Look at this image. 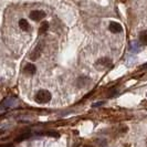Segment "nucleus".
I'll list each match as a JSON object with an SVG mask.
<instances>
[{"instance_id": "obj_1", "label": "nucleus", "mask_w": 147, "mask_h": 147, "mask_svg": "<svg viewBox=\"0 0 147 147\" xmlns=\"http://www.w3.org/2000/svg\"><path fill=\"white\" fill-rule=\"evenodd\" d=\"M51 98H52L51 93H50L48 90H40V91H38L36 96H34L36 102L39 104L49 103V102L51 101Z\"/></svg>"}, {"instance_id": "obj_2", "label": "nucleus", "mask_w": 147, "mask_h": 147, "mask_svg": "<svg viewBox=\"0 0 147 147\" xmlns=\"http://www.w3.org/2000/svg\"><path fill=\"white\" fill-rule=\"evenodd\" d=\"M18 103H19V101H18V98H16V97H12V96L6 97V98L1 102V105H0V112H1V113H5V111L6 110L16 107V106L18 105Z\"/></svg>"}, {"instance_id": "obj_3", "label": "nucleus", "mask_w": 147, "mask_h": 147, "mask_svg": "<svg viewBox=\"0 0 147 147\" xmlns=\"http://www.w3.org/2000/svg\"><path fill=\"white\" fill-rule=\"evenodd\" d=\"M42 51H43V42H39V43L36 45V48L32 50V52L30 53V55H29L30 60H31V61H36V60H38L40 57H41Z\"/></svg>"}, {"instance_id": "obj_4", "label": "nucleus", "mask_w": 147, "mask_h": 147, "mask_svg": "<svg viewBox=\"0 0 147 147\" xmlns=\"http://www.w3.org/2000/svg\"><path fill=\"white\" fill-rule=\"evenodd\" d=\"M110 66H112V61L109 58H101L95 62V67L98 70H102V71Z\"/></svg>"}, {"instance_id": "obj_5", "label": "nucleus", "mask_w": 147, "mask_h": 147, "mask_svg": "<svg viewBox=\"0 0 147 147\" xmlns=\"http://www.w3.org/2000/svg\"><path fill=\"white\" fill-rule=\"evenodd\" d=\"M30 19L33 20V21H41L45 17V12L42 11V10H33L30 12Z\"/></svg>"}, {"instance_id": "obj_6", "label": "nucleus", "mask_w": 147, "mask_h": 147, "mask_svg": "<svg viewBox=\"0 0 147 147\" xmlns=\"http://www.w3.org/2000/svg\"><path fill=\"white\" fill-rule=\"evenodd\" d=\"M109 30H110L112 33H119L123 31V27L121 26V23L115 21H112L109 26Z\"/></svg>"}, {"instance_id": "obj_7", "label": "nucleus", "mask_w": 147, "mask_h": 147, "mask_svg": "<svg viewBox=\"0 0 147 147\" xmlns=\"http://www.w3.org/2000/svg\"><path fill=\"white\" fill-rule=\"evenodd\" d=\"M23 72L28 75H34L37 72V66L32 63H27L26 65L23 66Z\"/></svg>"}, {"instance_id": "obj_8", "label": "nucleus", "mask_w": 147, "mask_h": 147, "mask_svg": "<svg viewBox=\"0 0 147 147\" xmlns=\"http://www.w3.org/2000/svg\"><path fill=\"white\" fill-rule=\"evenodd\" d=\"M129 50L133 53H138V52L142 51V45H140V41H132L129 43Z\"/></svg>"}, {"instance_id": "obj_9", "label": "nucleus", "mask_w": 147, "mask_h": 147, "mask_svg": "<svg viewBox=\"0 0 147 147\" xmlns=\"http://www.w3.org/2000/svg\"><path fill=\"white\" fill-rule=\"evenodd\" d=\"M19 27H20V29L23 30V31H29L30 30L29 22L27 21L26 19H21V20L19 21Z\"/></svg>"}, {"instance_id": "obj_10", "label": "nucleus", "mask_w": 147, "mask_h": 147, "mask_svg": "<svg viewBox=\"0 0 147 147\" xmlns=\"http://www.w3.org/2000/svg\"><path fill=\"white\" fill-rule=\"evenodd\" d=\"M138 39H140V42L144 45H147V30H144L142 31L138 36Z\"/></svg>"}, {"instance_id": "obj_11", "label": "nucleus", "mask_w": 147, "mask_h": 147, "mask_svg": "<svg viewBox=\"0 0 147 147\" xmlns=\"http://www.w3.org/2000/svg\"><path fill=\"white\" fill-rule=\"evenodd\" d=\"M48 29H49V23L47 21H44V22H42V24H41V27H40V29H39V32L42 34L44 32H47Z\"/></svg>"}, {"instance_id": "obj_12", "label": "nucleus", "mask_w": 147, "mask_h": 147, "mask_svg": "<svg viewBox=\"0 0 147 147\" xmlns=\"http://www.w3.org/2000/svg\"><path fill=\"white\" fill-rule=\"evenodd\" d=\"M45 135L52 136V137H59V133H55V132H48L45 133Z\"/></svg>"}, {"instance_id": "obj_13", "label": "nucleus", "mask_w": 147, "mask_h": 147, "mask_svg": "<svg viewBox=\"0 0 147 147\" xmlns=\"http://www.w3.org/2000/svg\"><path fill=\"white\" fill-rule=\"evenodd\" d=\"M0 147H13L12 144H5V145H1Z\"/></svg>"}, {"instance_id": "obj_14", "label": "nucleus", "mask_w": 147, "mask_h": 147, "mask_svg": "<svg viewBox=\"0 0 147 147\" xmlns=\"http://www.w3.org/2000/svg\"><path fill=\"white\" fill-rule=\"evenodd\" d=\"M104 102H98V103H96V104H93V107H96V106H100V105H102Z\"/></svg>"}, {"instance_id": "obj_15", "label": "nucleus", "mask_w": 147, "mask_h": 147, "mask_svg": "<svg viewBox=\"0 0 147 147\" xmlns=\"http://www.w3.org/2000/svg\"><path fill=\"white\" fill-rule=\"evenodd\" d=\"M84 147H93V146H91V145H85Z\"/></svg>"}, {"instance_id": "obj_16", "label": "nucleus", "mask_w": 147, "mask_h": 147, "mask_svg": "<svg viewBox=\"0 0 147 147\" xmlns=\"http://www.w3.org/2000/svg\"><path fill=\"white\" fill-rule=\"evenodd\" d=\"M146 96H147V94H146Z\"/></svg>"}]
</instances>
